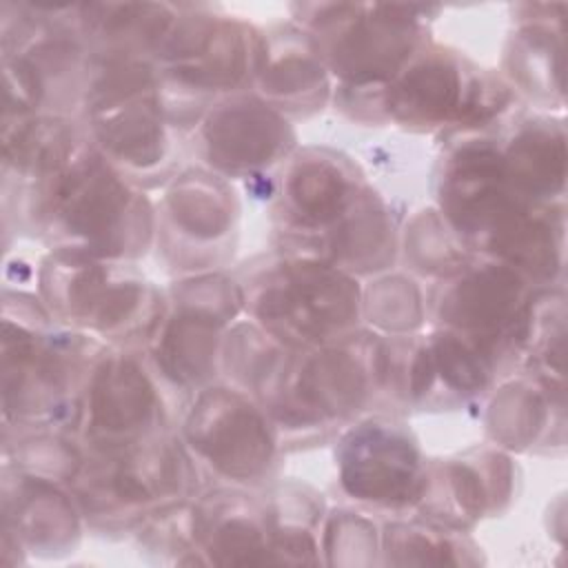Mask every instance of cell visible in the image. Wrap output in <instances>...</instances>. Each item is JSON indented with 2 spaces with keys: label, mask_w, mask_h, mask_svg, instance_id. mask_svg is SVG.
<instances>
[{
  "label": "cell",
  "mask_w": 568,
  "mask_h": 568,
  "mask_svg": "<svg viewBox=\"0 0 568 568\" xmlns=\"http://www.w3.org/2000/svg\"><path fill=\"white\" fill-rule=\"evenodd\" d=\"M439 204L462 244L513 266L532 284L552 282L561 271V209L537 206L510 186L499 144L462 142L444 166Z\"/></svg>",
  "instance_id": "cell-1"
},
{
  "label": "cell",
  "mask_w": 568,
  "mask_h": 568,
  "mask_svg": "<svg viewBox=\"0 0 568 568\" xmlns=\"http://www.w3.org/2000/svg\"><path fill=\"white\" fill-rule=\"evenodd\" d=\"M29 202L53 251L129 262L144 255L153 237L149 200L89 138L58 169L29 184Z\"/></svg>",
  "instance_id": "cell-2"
},
{
  "label": "cell",
  "mask_w": 568,
  "mask_h": 568,
  "mask_svg": "<svg viewBox=\"0 0 568 568\" xmlns=\"http://www.w3.org/2000/svg\"><path fill=\"white\" fill-rule=\"evenodd\" d=\"M379 339L351 335L346 339L286 351L275 377L260 395L280 439L328 433L357 415L379 395Z\"/></svg>",
  "instance_id": "cell-3"
},
{
  "label": "cell",
  "mask_w": 568,
  "mask_h": 568,
  "mask_svg": "<svg viewBox=\"0 0 568 568\" xmlns=\"http://www.w3.org/2000/svg\"><path fill=\"white\" fill-rule=\"evenodd\" d=\"M240 288L253 322L291 351L357 333L362 291L351 273L328 262L288 253L253 271Z\"/></svg>",
  "instance_id": "cell-4"
},
{
  "label": "cell",
  "mask_w": 568,
  "mask_h": 568,
  "mask_svg": "<svg viewBox=\"0 0 568 568\" xmlns=\"http://www.w3.org/2000/svg\"><path fill=\"white\" fill-rule=\"evenodd\" d=\"M195 479L197 466L186 446L162 430L124 446L87 453L69 488L91 524L122 528L186 501Z\"/></svg>",
  "instance_id": "cell-5"
},
{
  "label": "cell",
  "mask_w": 568,
  "mask_h": 568,
  "mask_svg": "<svg viewBox=\"0 0 568 568\" xmlns=\"http://www.w3.org/2000/svg\"><path fill=\"white\" fill-rule=\"evenodd\" d=\"M40 266L47 311L115 346L149 342L166 311V300L126 262L53 251Z\"/></svg>",
  "instance_id": "cell-6"
},
{
  "label": "cell",
  "mask_w": 568,
  "mask_h": 568,
  "mask_svg": "<svg viewBox=\"0 0 568 568\" xmlns=\"http://www.w3.org/2000/svg\"><path fill=\"white\" fill-rule=\"evenodd\" d=\"M51 320V317H49ZM4 315L2 335V404L16 424L47 428L78 419L87 371L100 346L80 333H58Z\"/></svg>",
  "instance_id": "cell-7"
},
{
  "label": "cell",
  "mask_w": 568,
  "mask_h": 568,
  "mask_svg": "<svg viewBox=\"0 0 568 568\" xmlns=\"http://www.w3.org/2000/svg\"><path fill=\"white\" fill-rule=\"evenodd\" d=\"M313 20V44L324 67L351 89H382L424 49L419 7L324 4Z\"/></svg>",
  "instance_id": "cell-8"
},
{
  "label": "cell",
  "mask_w": 568,
  "mask_h": 568,
  "mask_svg": "<svg viewBox=\"0 0 568 568\" xmlns=\"http://www.w3.org/2000/svg\"><path fill=\"white\" fill-rule=\"evenodd\" d=\"M240 284L222 275H197L173 291L149 339V362L162 384L202 390L215 375L224 326L237 315Z\"/></svg>",
  "instance_id": "cell-9"
},
{
  "label": "cell",
  "mask_w": 568,
  "mask_h": 568,
  "mask_svg": "<svg viewBox=\"0 0 568 568\" xmlns=\"http://www.w3.org/2000/svg\"><path fill=\"white\" fill-rule=\"evenodd\" d=\"M164 393L149 357L133 346L100 348L87 371L75 437L87 453L124 446L162 433Z\"/></svg>",
  "instance_id": "cell-10"
},
{
  "label": "cell",
  "mask_w": 568,
  "mask_h": 568,
  "mask_svg": "<svg viewBox=\"0 0 568 568\" xmlns=\"http://www.w3.org/2000/svg\"><path fill=\"white\" fill-rule=\"evenodd\" d=\"M530 284L501 262H466L442 277L430 306L442 328L473 339L499 364L524 348L537 300Z\"/></svg>",
  "instance_id": "cell-11"
},
{
  "label": "cell",
  "mask_w": 568,
  "mask_h": 568,
  "mask_svg": "<svg viewBox=\"0 0 568 568\" xmlns=\"http://www.w3.org/2000/svg\"><path fill=\"white\" fill-rule=\"evenodd\" d=\"M182 435L191 457L231 484H260L275 466L280 433L266 408L242 388H202Z\"/></svg>",
  "instance_id": "cell-12"
},
{
  "label": "cell",
  "mask_w": 568,
  "mask_h": 568,
  "mask_svg": "<svg viewBox=\"0 0 568 568\" xmlns=\"http://www.w3.org/2000/svg\"><path fill=\"white\" fill-rule=\"evenodd\" d=\"M264 38L226 16H178L153 53L160 84L200 98L233 93L255 78Z\"/></svg>",
  "instance_id": "cell-13"
},
{
  "label": "cell",
  "mask_w": 568,
  "mask_h": 568,
  "mask_svg": "<svg viewBox=\"0 0 568 568\" xmlns=\"http://www.w3.org/2000/svg\"><path fill=\"white\" fill-rule=\"evenodd\" d=\"M388 118L408 126L477 124L508 102L499 82L466 71V64L442 49H422L379 93Z\"/></svg>",
  "instance_id": "cell-14"
},
{
  "label": "cell",
  "mask_w": 568,
  "mask_h": 568,
  "mask_svg": "<svg viewBox=\"0 0 568 568\" xmlns=\"http://www.w3.org/2000/svg\"><path fill=\"white\" fill-rule=\"evenodd\" d=\"M337 468L346 495L379 508L417 506L426 484L417 442L402 424L382 417L362 422L342 437Z\"/></svg>",
  "instance_id": "cell-15"
},
{
  "label": "cell",
  "mask_w": 568,
  "mask_h": 568,
  "mask_svg": "<svg viewBox=\"0 0 568 568\" xmlns=\"http://www.w3.org/2000/svg\"><path fill=\"white\" fill-rule=\"evenodd\" d=\"M366 186L355 169L328 151L306 149L297 153L280 184V215L291 255H308L313 246L331 233L359 202Z\"/></svg>",
  "instance_id": "cell-16"
},
{
  "label": "cell",
  "mask_w": 568,
  "mask_h": 568,
  "mask_svg": "<svg viewBox=\"0 0 568 568\" xmlns=\"http://www.w3.org/2000/svg\"><path fill=\"white\" fill-rule=\"evenodd\" d=\"M293 129L284 115L255 95H231L211 106L202 120L209 164L229 175H251L286 158Z\"/></svg>",
  "instance_id": "cell-17"
},
{
  "label": "cell",
  "mask_w": 568,
  "mask_h": 568,
  "mask_svg": "<svg viewBox=\"0 0 568 568\" xmlns=\"http://www.w3.org/2000/svg\"><path fill=\"white\" fill-rule=\"evenodd\" d=\"M273 508L242 490H215L191 504L195 552L206 564L273 561Z\"/></svg>",
  "instance_id": "cell-18"
},
{
  "label": "cell",
  "mask_w": 568,
  "mask_h": 568,
  "mask_svg": "<svg viewBox=\"0 0 568 568\" xmlns=\"http://www.w3.org/2000/svg\"><path fill=\"white\" fill-rule=\"evenodd\" d=\"M508 459L499 453L479 459H448L426 466V484L417 506L453 528H466L488 513L495 499H506L510 488Z\"/></svg>",
  "instance_id": "cell-19"
},
{
  "label": "cell",
  "mask_w": 568,
  "mask_h": 568,
  "mask_svg": "<svg viewBox=\"0 0 568 568\" xmlns=\"http://www.w3.org/2000/svg\"><path fill=\"white\" fill-rule=\"evenodd\" d=\"M160 220L169 240L178 235L195 251L211 248L215 257L235 229L237 204L220 175L189 171L166 191Z\"/></svg>",
  "instance_id": "cell-20"
},
{
  "label": "cell",
  "mask_w": 568,
  "mask_h": 568,
  "mask_svg": "<svg viewBox=\"0 0 568 568\" xmlns=\"http://www.w3.org/2000/svg\"><path fill=\"white\" fill-rule=\"evenodd\" d=\"M566 138L559 122L528 120L501 149V162L510 186L537 206H555L564 193Z\"/></svg>",
  "instance_id": "cell-21"
},
{
  "label": "cell",
  "mask_w": 568,
  "mask_h": 568,
  "mask_svg": "<svg viewBox=\"0 0 568 568\" xmlns=\"http://www.w3.org/2000/svg\"><path fill=\"white\" fill-rule=\"evenodd\" d=\"M16 499L4 495V530L40 552H62L78 537V501L60 484L16 473Z\"/></svg>",
  "instance_id": "cell-22"
},
{
  "label": "cell",
  "mask_w": 568,
  "mask_h": 568,
  "mask_svg": "<svg viewBox=\"0 0 568 568\" xmlns=\"http://www.w3.org/2000/svg\"><path fill=\"white\" fill-rule=\"evenodd\" d=\"M262 100L280 113L317 109L328 95V69L324 67L311 38L273 49L264 38L260 64L253 78Z\"/></svg>",
  "instance_id": "cell-23"
},
{
  "label": "cell",
  "mask_w": 568,
  "mask_h": 568,
  "mask_svg": "<svg viewBox=\"0 0 568 568\" xmlns=\"http://www.w3.org/2000/svg\"><path fill=\"white\" fill-rule=\"evenodd\" d=\"M428 346L435 366V393L442 384L448 397L466 399L490 386L497 362L473 339L439 328L428 337Z\"/></svg>",
  "instance_id": "cell-24"
},
{
  "label": "cell",
  "mask_w": 568,
  "mask_h": 568,
  "mask_svg": "<svg viewBox=\"0 0 568 568\" xmlns=\"http://www.w3.org/2000/svg\"><path fill=\"white\" fill-rule=\"evenodd\" d=\"M528 382H517L504 386L495 404L490 406L488 428L501 444L510 448H524L532 444L539 430L546 424L548 408H552V399Z\"/></svg>",
  "instance_id": "cell-25"
},
{
  "label": "cell",
  "mask_w": 568,
  "mask_h": 568,
  "mask_svg": "<svg viewBox=\"0 0 568 568\" xmlns=\"http://www.w3.org/2000/svg\"><path fill=\"white\" fill-rule=\"evenodd\" d=\"M510 58L524 87L546 93L555 89L561 95V29L555 31L539 20L526 24L515 40Z\"/></svg>",
  "instance_id": "cell-26"
},
{
  "label": "cell",
  "mask_w": 568,
  "mask_h": 568,
  "mask_svg": "<svg viewBox=\"0 0 568 568\" xmlns=\"http://www.w3.org/2000/svg\"><path fill=\"white\" fill-rule=\"evenodd\" d=\"M382 548L390 564H462L464 539L446 528L424 524H390L384 530Z\"/></svg>",
  "instance_id": "cell-27"
}]
</instances>
